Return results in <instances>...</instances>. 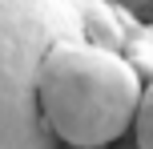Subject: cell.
<instances>
[{
    "label": "cell",
    "mask_w": 153,
    "mask_h": 149,
    "mask_svg": "<svg viewBox=\"0 0 153 149\" xmlns=\"http://www.w3.org/2000/svg\"><path fill=\"white\" fill-rule=\"evenodd\" d=\"M141 20L113 0H0V149L56 145L32 93V73L56 40L129 48Z\"/></svg>",
    "instance_id": "1"
},
{
    "label": "cell",
    "mask_w": 153,
    "mask_h": 149,
    "mask_svg": "<svg viewBox=\"0 0 153 149\" xmlns=\"http://www.w3.org/2000/svg\"><path fill=\"white\" fill-rule=\"evenodd\" d=\"M145 77L121 48L56 40L32 73V93L56 145L101 149L133 129Z\"/></svg>",
    "instance_id": "2"
},
{
    "label": "cell",
    "mask_w": 153,
    "mask_h": 149,
    "mask_svg": "<svg viewBox=\"0 0 153 149\" xmlns=\"http://www.w3.org/2000/svg\"><path fill=\"white\" fill-rule=\"evenodd\" d=\"M133 141H137L141 149H153V73L145 77L137 113H133Z\"/></svg>",
    "instance_id": "3"
},
{
    "label": "cell",
    "mask_w": 153,
    "mask_h": 149,
    "mask_svg": "<svg viewBox=\"0 0 153 149\" xmlns=\"http://www.w3.org/2000/svg\"><path fill=\"white\" fill-rule=\"evenodd\" d=\"M125 56L141 69V77H149V73H153V24H141V28H137V36L129 40Z\"/></svg>",
    "instance_id": "4"
},
{
    "label": "cell",
    "mask_w": 153,
    "mask_h": 149,
    "mask_svg": "<svg viewBox=\"0 0 153 149\" xmlns=\"http://www.w3.org/2000/svg\"><path fill=\"white\" fill-rule=\"evenodd\" d=\"M113 4H121V8H129V12H141V8H149L153 0H113Z\"/></svg>",
    "instance_id": "5"
}]
</instances>
